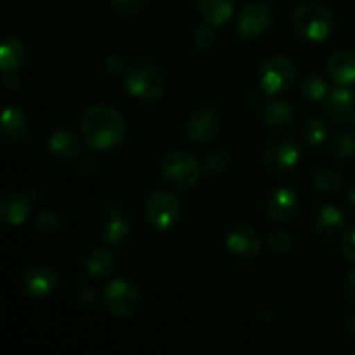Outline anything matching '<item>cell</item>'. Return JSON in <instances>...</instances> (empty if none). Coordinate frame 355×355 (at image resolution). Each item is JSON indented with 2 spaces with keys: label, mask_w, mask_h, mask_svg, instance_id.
<instances>
[{
  "label": "cell",
  "mask_w": 355,
  "mask_h": 355,
  "mask_svg": "<svg viewBox=\"0 0 355 355\" xmlns=\"http://www.w3.org/2000/svg\"><path fill=\"white\" fill-rule=\"evenodd\" d=\"M82 134L87 144L99 151L121 146L127 137V123L123 116L107 104H94L82 116Z\"/></svg>",
  "instance_id": "1"
},
{
  "label": "cell",
  "mask_w": 355,
  "mask_h": 355,
  "mask_svg": "<svg viewBox=\"0 0 355 355\" xmlns=\"http://www.w3.org/2000/svg\"><path fill=\"white\" fill-rule=\"evenodd\" d=\"M125 87L132 97L144 103H155L165 94V76L155 66L139 62L132 66L125 75Z\"/></svg>",
  "instance_id": "2"
},
{
  "label": "cell",
  "mask_w": 355,
  "mask_h": 355,
  "mask_svg": "<svg viewBox=\"0 0 355 355\" xmlns=\"http://www.w3.org/2000/svg\"><path fill=\"white\" fill-rule=\"evenodd\" d=\"M295 31L311 42H322L333 30V17L324 6L315 2L302 3L293 14Z\"/></svg>",
  "instance_id": "3"
},
{
  "label": "cell",
  "mask_w": 355,
  "mask_h": 355,
  "mask_svg": "<svg viewBox=\"0 0 355 355\" xmlns=\"http://www.w3.org/2000/svg\"><path fill=\"white\" fill-rule=\"evenodd\" d=\"M162 175L172 189L187 191L200 180L201 165L191 153L173 151L163 159Z\"/></svg>",
  "instance_id": "4"
},
{
  "label": "cell",
  "mask_w": 355,
  "mask_h": 355,
  "mask_svg": "<svg viewBox=\"0 0 355 355\" xmlns=\"http://www.w3.org/2000/svg\"><path fill=\"white\" fill-rule=\"evenodd\" d=\"M103 302L116 318H132L141 307V293L127 279H114L103 290Z\"/></svg>",
  "instance_id": "5"
},
{
  "label": "cell",
  "mask_w": 355,
  "mask_h": 355,
  "mask_svg": "<svg viewBox=\"0 0 355 355\" xmlns=\"http://www.w3.org/2000/svg\"><path fill=\"white\" fill-rule=\"evenodd\" d=\"M144 214L146 220L149 222L151 227L158 229V231H168L170 227H173L179 222L182 208H180L179 200L173 194L158 191V193H153L148 198Z\"/></svg>",
  "instance_id": "6"
},
{
  "label": "cell",
  "mask_w": 355,
  "mask_h": 355,
  "mask_svg": "<svg viewBox=\"0 0 355 355\" xmlns=\"http://www.w3.org/2000/svg\"><path fill=\"white\" fill-rule=\"evenodd\" d=\"M295 78H297V68L293 62L283 55H276L263 62L260 69V89L267 96H277L290 89Z\"/></svg>",
  "instance_id": "7"
},
{
  "label": "cell",
  "mask_w": 355,
  "mask_h": 355,
  "mask_svg": "<svg viewBox=\"0 0 355 355\" xmlns=\"http://www.w3.org/2000/svg\"><path fill=\"white\" fill-rule=\"evenodd\" d=\"M302 158V148L295 139L283 137L274 141L267 148L263 165L270 175H283L298 165Z\"/></svg>",
  "instance_id": "8"
},
{
  "label": "cell",
  "mask_w": 355,
  "mask_h": 355,
  "mask_svg": "<svg viewBox=\"0 0 355 355\" xmlns=\"http://www.w3.org/2000/svg\"><path fill=\"white\" fill-rule=\"evenodd\" d=\"M97 232L107 245H121L130 232V220H128L127 211L116 205L104 208L97 218Z\"/></svg>",
  "instance_id": "9"
},
{
  "label": "cell",
  "mask_w": 355,
  "mask_h": 355,
  "mask_svg": "<svg viewBox=\"0 0 355 355\" xmlns=\"http://www.w3.org/2000/svg\"><path fill=\"white\" fill-rule=\"evenodd\" d=\"M26 62V51L17 37H7L0 49V68L3 73V83L9 90L19 87V71Z\"/></svg>",
  "instance_id": "10"
},
{
  "label": "cell",
  "mask_w": 355,
  "mask_h": 355,
  "mask_svg": "<svg viewBox=\"0 0 355 355\" xmlns=\"http://www.w3.org/2000/svg\"><path fill=\"white\" fill-rule=\"evenodd\" d=\"M272 9L263 2H252L239 12L236 30L243 40L259 37L272 23Z\"/></svg>",
  "instance_id": "11"
},
{
  "label": "cell",
  "mask_w": 355,
  "mask_h": 355,
  "mask_svg": "<svg viewBox=\"0 0 355 355\" xmlns=\"http://www.w3.org/2000/svg\"><path fill=\"white\" fill-rule=\"evenodd\" d=\"M37 200V191L28 189L23 193H9L0 201V218L9 225H21L30 215Z\"/></svg>",
  "instance_id": "12"
},
{
  "label": "cell",
  "mask_w": 355,
  "mask_h": 355,
  "mask_svg": "<svg viewBox=\"0 0 355 355\" xmlns=\"http://www.w3.org/2000/svg\"><path fill=\"white\" fill-rule=\"evenodd\" d=\"M225 246H227L229 253L243 260L255 259L262 250V238L259 232L252 227H245V225H238V227L231 229L225 236Z\"/></svg>",
  "instance_id": "13"
},
{
  "label": "cell",
  "mask_w": 355,
  "mask_h": 355,
  "mask_svg": "<svg viewBox=\"0 0 355 355\" xmlns=\"http://www.w3.org/2000/svg\"><path fill=\"white\" fill-rule=\"evenodd\" d=\"M187 137L198 144H205V142L214 141L220 132V116L211 107H203L198 110L196 113L191 114L189 121H187Z\"/></svg>",
  "instance_id": "14"
},
{
  "label": "cell",
  "mask_w": 355,
  "mask_h": 355,
  "mask_svg": "<svg viewBox=\"0 0 355 355\" xmlns=\"http://www.w3.org/2000/svg\"><path fill=\"white\" fill-rule=\"evenodd\" d=\"M58 274L45 266H35L23 274L21 286L30 298H45L58 288Z\"/></svg>",
  "instance_id": "15"
},
{
  "label": "cell",
  "mask_w": 355,
  "mask_h": 355,
  "mask_svg": "<svg viewBox=\"0 0 355 355\" xmlns=\"http://www.w3.org/2000/svg\"><path fill=\"white\" fill-rule=\"evenodd\" d=\"M355 113V96L345 85H338L329 90L324 101V114L331 123L342 125L354 116Z\"/></svg>",
  "instance_id": "16"
},
{
  "label": "cell",
  "mask_w": 355,
  "mask_h": 355,
  "mask_svg": "<svg viewBox=\"0 0 355 355\" xmlns=\"http://www.w3.org/2000/svg\"><path fill=\"white\" fill-rule=\"evenodd\" d=\"M298 194L291 187H281L276 193L270 194L266 203V214L274 222H290L298 210Z\"/></svg>",
  "instance_id": "17"
},
{
  "label": "cell",
  "mask_w": 355,
  "mask_h": 355,
  "mask_svg": "<svg viewBox=\"0 0 355 355\" xmlns=\"http://www.w3.org/2000/svg\"><path fill=\"white\" fill-rule=\"evenodd\" d=\"M345 214L340 208L322 207L312 214L311 227L319 236L331 238V236H336L342 231H345Z\"/></svg>",
  "instance_id": "18"
},
{
  "label": "cell",
  "mask_w": 355,
  "mask_h": 355,
  "mask_svg": "<svg viewBox=\"0 0 355 355\" xmlns=\"http://www.w3.org/2000/svg\"><path fill=\"white\" fill-rule=\"evenodd\" d=\"M328 76L336 85L355 83V52L340 51L328 61Z\"/></svg>",
  "instance_id": "19"
},
{
  "label": "cell",
  "mask_w": 355,
  "mask_h": 355,
  "mask_svg": "<svg viewBox=\"0 0 355 355\" xmlns=\"http://www.w3.org/2000/svg\"><path fill=\"white\" fill-rule=\"evenodd\" d=\"M0 123H2V139L7 142L23 141L28 127H30L28 116L16 106H9L3 110Z\"/></svg>",
  "instance_id": "20"
},
{
  "label": "cell",
  "mask_w": 355,
  "mask_h": 355,
  "mask_svg": "<svg viewBox=\"0 0 355 355\" xmlns=\"http://www.w3.org/2000/svg\"><path fill=\"white\" fill-rule=\"evenodd\" d=\"M49 149L55 158L69 162V159L78 158L80 151H82V142L73 132L55 130L49 139Z\"/></svg>",
  "instance_id": "21"
},
{
  "label": "cell",
  "mask_w": 355,
  "mask_h": 355,
  "mask_svg": "<svg viewBox=\"0 0 355 355\" xmlns=\"http://www.w3.org/2000/svg\"><path fill=\"white\" fill-rule=\"evenodd\" d=\"M116 270V260L114 255L106 248H97L87 255L85 272L94 279H104L110 277Z\"/></svg>",
  "instance_id": "22"
},
{
  "label": "cell",
  "mask_w": 355,
  "mask_h": 355,
  "mask_svg": "<svg viewBox=\"0 0 355 355\" xmlns=\"http://www.w3.org/2000/svg\"><path fill=\"white\" fill-rule=\"evenodd\" d=\"M196 7L207 23L220 26L231 19L234 0H196Z\"/></svg>",
  "instance_id": "23"
},
{
  "label": "cell",
  "mask_w": 355,
  "mask_h": 355,
  "mask_svg": "<svg viewBox=\"0 0 355 355\" xmlns=\"http://www.w3.org/2000/svg\"><path fill=\"white\" fill-rule=\"evenodd\" d=\"M263 121L270 128H286L293 123V110L286 101H270L263 110Z\"/></svg>",
  "instance_id": "24"
},
{
  "label": "cell",
  "mask_w": 355,
  "mask_h": 355,
  "mask_svg": "<svg viewBox=\"0 0 355 355\" xmlns=\"http://www.w3.org/2000/svg\"><path fill=\"white\" fill-rule=\"evenodd\" d=\"M302 92L307 99L311 101H321L328 96L329 87L328 82L322 75H309L302 83Z\"/></svg>",
  "instance_id": "25"
},
{
  "label": "cell",
  "mask_w": 355,
  "mask_h": 355,
  "mask_svg": "<svg viewBox=\"0 0 355 355\" xmlns=\"http://www.w3.org/2000/svg\"><path fill=\"white\" fill-rule=\"evenodd\" d=\"M314 187L322 194H333L342 187V177L335 170H321L314 175Z\"/></svg>",
  "instance_id": "26"
},
{
  "label": "cell",
  "mask_w": 355,
  "mask_h": 355,
  "mask_svg": "<svg viewBox=\"0 0 355 355\" xmlns=\"http://www.w3.org/2000/svg\"><path fill=\"white\" fill-rule=\"evenodd\" d=\"M35 229L42 238H54L59 231L58 214L52 210H42L35 218Z\"/></svg>",
  "instance_id": "27"
},
{
  "label": "cell",
  "mask_w": 355,
  "mask_h": 355,
  "mask_svg": "<svg viewBox=\"0 0 355 355\" xmlns=\"http://www.w3.org/2000/svg\"><path fill=\"white\" fill-rule=\"evenodd\" d=\"M328 135V128H326L324 121L319 118H311L307 123L304 125V139L311 148H318L326 141Z\"/></svg>",
  "instance_id": "28"
},
{
  "label": "cell",
  "mask_w": 355,
  "mask_h": 355,
  "mask_svg": "<svg viewBox=\"0 0 355 355\" xmlns=\"http://www.w3.org/2000/svg\"><path fill=\"white\" fill-rule=\"evenodd\" d=\"M231 163V156L224 149H211L207 156H205L203 168L211 175H218V173L225 172Z\"/></svg>",
  "instance_id": "29"
},
{
  "label": "cell",
  "mask_w": 355,
  "mask_h": 355,
  "mask_svg": "<svg viewBox=\"0 0 355 355\" xmlns=\"http://www.w3.org/2000/svg\"><path fill=\"white\" fill-rule=\"evenodd\" d=\"M331 153L340 159L355 155V139L347 132H338L333 135Z\"/></svg>",
  "instance_id": "30"
},
{
  "label": "cell",
  "mask_w": 355,
  "mask_h": 355,
  "mask_svg": "<svg viewBox=\"0 0 355 355\" xmlns=\"http://www.w3.org/2000/svg\"><path fill=\"white\" fill-rule=\"evenodd\" d=\"M267 246L272 253L283 255V253L290 252L291 246H293V236L286 231H276L267 239Z\"/></svg>",
  "instance_id": "31"
},
{
  "label": "cell",
  "mask_w": 355,
  "mask_h": 355,
  "mask_svg": "<svg viewBox=\"0 0 355 355\" xmlns=\"http://www.w3.org/2000/svg\"><path fill=\"white\" fill-rule=\"evenodd\" d=\"M215 38H217V33H215V26L210 23L201 24L200 28L194 33V44H196L198 49L201 51H207L211 45L215 44Z\"/></svg>",
  "instance_id": "32"
},
{
  "label": "cell",
  "mask_w": 355,
  "mask_h": 355,
  "mask_svg": "<svg viewBox=\"0 0 355 355\" xmlns=\"http://www.w3.org/2000/svg\"><path fill=\"white\" fill-rule=\"evenodd\" d=\"M113 9L121 16H135L146 7L148 0H111Z\"/></svg>",
  "instance_id": "33"
},
{
  "label": "cell",
  "mask_w": 355,
  "mask_h": 355,
  "mask_svg": "<svg viewBox=\"0 0 355 355\" xmlns=\"http://www.w3.org/2000/svg\"><path fill=\"white\" fill-rule=\"evenodd\" d=\"M340 252L347 260L355 262V225L343 232L342 241H340Z\"/></svg>",
  "instance_id": "34"
},
{
  "label": "cell",
  "mask_w": 355,
  "mask_h": 355,
  "mask_svg": "<svg viewBox=\"0 0 355 355\" xmlns=\"http://www.w3.org/2000/svg\"><path fill=\"white\" fill-rule=\"evenodd\" d=\"M104 68L110 75L113 76H121L127 71V59L120 54H111L107 55L106 61H104Z\"/></svg>",
  "instance_id": "35"
},
{
  "label": "cell",
  "mask_w": 355,
  "mask_h": 355,
  "mask_svg": "<svg viewBox=\"0 0 355 355\" xmlns=\"http://www.w3.org/2000/svg\"><path fill=\"white\" fill-rule=\"evenodd\" d=\"M75 298L80 304H92V302L96 300V291L90 286H82V284H78V286L75 288Z\"/></svg>",
  "instance_id": "36"
},
{
  "label": "cell",
  "mask_w": 355,
  "mask_h": 355,
  "mask_svg": "<svg viewBox=\"0 0 355 355\" xmlns=\"http://www.w3.org/2000/svg\"><path fill=\"white\" fill-rule=\"evenodd\" d=\"M343 288H345L347 297L355 304V270L347 274V277L343 279Z\"/></svg>",
  "instance_id": "37"
},
{
  "label": "cell",
  "mask_w": 355,
  "mask_h": 355,
  "mask_svg": "<svg viewBox=\"0 0 355 355\" xmlns=\"http://www.w3.org/2000/svg\"><path fill=\"white\" fill-rule=\"evenodd\" d=\"M347 329H349V333L355 335V314L350 315L349 321H347Z\"/></svg>",
  "instance_id": "38"
},
{
  "label": "cell",
  "mask_w": 355,
  "mask_h": 355,
  "mask_svg": "<svg viewBox=\"0 0 355 355\" xmlns=\"http://www.w3.org/2000/svg\"><path fill=\"white\" fill-rule=\"evenodd\" d=\"M347 198H349V201H350V203H352L354 207H355V182L352 184V186H350L349 193H347Z\"/></svg>",
  "instance_id": "39"
},
{
  "label": "cell",
  "mask_w": 355,
  "mask_h": 355,
  "mask_svg": "<svg viewBox=\"0 0 355 355\" xmlns=\"http://www.w3.org/2000/svg\"><path fill=\"white\" fill-rule=\"evenodd\" d=\"M354 121H355V113H354Z\"/></svg>",
  "instance_id": "40"
}]
</instances>
